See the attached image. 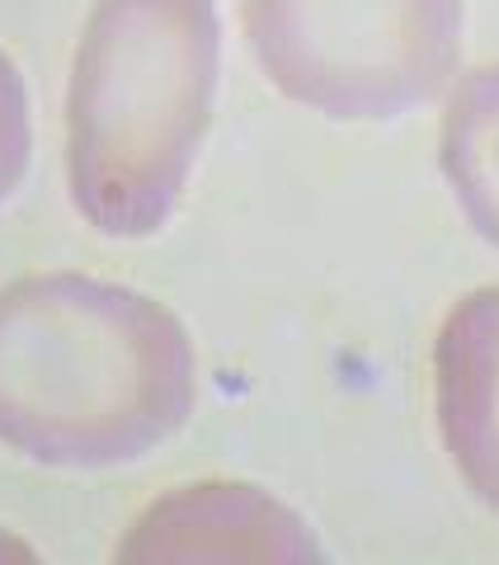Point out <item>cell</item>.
Returning <instances> with one entry per match:
<instances>
[{
  "label": "cell",
  "instance_id": "obj_6",
  "mask_svg": "<svg viewBox=\"0 0 499 565\" xmlns=\"http://www.w3.org/2000/svg\"><path fill=\"white\" fill-rule=\"evenodd\" d=\"M438 166L467 226L499 250V62L453 81L438 128Z\"/></svg>",
  "mask_w": 499,
  "mask_h": 565
},
{
  "label": "cell",
  "instance_id": "obj_2",
  "mask_svg": "<svg viewBox=\"0 0 499 565\" xmlns=\"http://www.w3.org/2000/svg\"><path fill=\"white\" fill-rule=\"evenodd\" d=\"M217 0H95L66 85V189L99 236L170 222L212 128Z\"/></svg>",
  "mask_w": 499,
  "mask_h": 565
},
{
  "label": "cell",
  "instance_id": "obj_7",
  "mask_svg": "<svg viewBox=\"0 0 499 565\" xmlns=\"http://www.w3.org/2000/svg\"><path fill=\"white\" fill-rule=\"evenodd\" d=\"M33 161V104L29 85L6 52H0V203L14 199Z\"/></svg>",
  "mask_w": 499,
  "mask_h": 565
},
{
  "label": "cell",
  "instance_id": "obj_3",
  "mask_svg": "<svg viewBox=\"0 0 499 565\" xmlns=\"http://www.w3.org/2000/svg\"><path fill=\"white\" fill-rule=\"evenodd\" d=\"M241 33L283 99L335 122H391L461 76V0H236Z\"/></svg>",
  "mask_w": 499,
  "mask_h": 565
},
{
  "label": "cell",
  "instance_id": "obj_1",
  "mask_svg": "<svg viewBox=\"0 0 499 565\" xmlns=\"http://www.w3.org/2000/svg\"><path fill=\"white\" fill-rule=\"evenodd\" d=\"M199 405V353L166 302L91 274L0 288V448L62 471L151 457Z\"/></svg>",
  "mask_w": 499,
  "mask_h": 565
},
{
  "label": "cell",
  "instance_id": "obj_4",
  "mask_svg": "<svg viewBox=\"0 0 499 565\" xmlns=\"http://www.w3.org/2000/svg\"><path fill=\"white\" fill-rule=\"evenodd\" d=\"M118 565H316L307 519L241 481H193L151 500L123 533Z\"/></svg>",
  "mask_w": 499,
  "mask_h": 565
},
{
  "label": "cell",
  "instance_id": "obj_5",
  "mask_svg": "<svg viewBox=\"0 0 499 565\" xmlns=\"http://www.w3.org/2000/svg\"><path fill=\"white\" fill-rule=\"evenodd\" d=\"M434 411L461 486L499 514V282L467 292L443 316Z\"/></svg>",
  "mask_w": 499,
  "mask_h": 565
},
{
  "label": "cell",
  "instance_id": "obj_8",
  "mask_svg": "<svg viewBox=\"0 0 499 565\" xmlns=\"http://www.w3.org/2000/svg\"><path fill=\"white\" fill-rule=\"evenodd\" d=\"M24 561H39V552L24 537H14L10 527H0V565H24Z\"/></svg>",
  "mask_w": 499,
  "mask_h": 565
}]
</instances>
